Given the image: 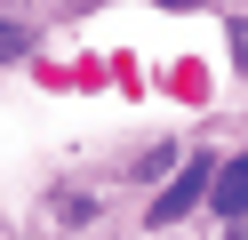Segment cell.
<instances>
[{
	"mask_svg": "<svg viewBox=\"0 0 248 240\" xmlns=\"http://www.w3.org/2000/svg\"><path fill=\"white\" fill-rule=\"evenodd\" d=\"M240 240H248V216H240Z\"/></svg>",
	"mask_w": 248,
	"mask_h": 240,
	"instance_id": "obj_5",
	"label": "cell"
},
{
	"mask_svg": "<svg viewBox=\"0 0 248 240\" xmlns=\"http://www.w3.org/2000/svg\"><path fill=\"white\" fill-rule=\"evenodd\" d=\"M208 184H216V168H208V160H184V168L168 176L160 192H152V216H144V224H176V216H192V208L208 200Z\"/></svg>",
	"mask_w": 248,
	"mask_h": 240,
	"instance_id": "obj_1",
	"label": "cell"
},
{
	"mask_svg": "<svg viewBox=\"0 0 248 240\" xmlns=\"http://www.w3.org/2000/svg\"><path fill=\"white\" fill-rule=\"evenodd\" d=\"M24 48H32V24H16V16H0V64H8V56H24Z\"/></svg>",
	"mask_w": 248,
	"mask_h": 240,
	"instance_id": "obj_4",
	"label": "cell"
},
{
	"mask_svg": "<svg viewBox=\"0 0 248 240\" xmlns=\"http://www.w3.org/2000/svg\"><path fill=\"white\" fill-rule=\"evenodd\" d=\"M208 208H216V216H232V224L248 216V152H232L224 168H216V184H208Z\"/></svg>",
	"mask_w": 248,
	"mask_h": 240,
	"instance_id": "obj_2",
	"label": "cell"
},
{
	"mask_svg": "<svg viewBox=\"0 0 248 240\" xmlns=\"http://www.w3.org/2000/svg\"><path fill=\"white\" fill-rule=\"evenodd\" d=\"M168 176H176V152H168V144H160V152H144V160H136V184H168Z\"/></svg>",
	"mask_w": 248,
	"mask_h": 240,
	"instance_id": "obj_3",
	"label": "cell"
}]
</instances>
